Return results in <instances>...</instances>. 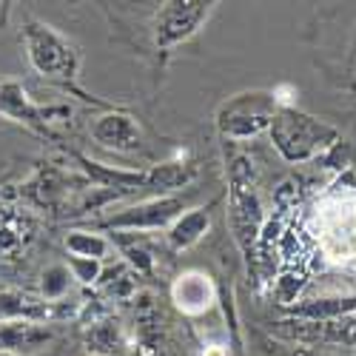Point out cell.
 Listing matches in <instances>:
<instances>
[{"label": "cell", "instance_id": "ba28073f", "mask_svg": "<svg viewBox=\"0 0 356 356\" xmlns=\"http://www.w3.org/2000/svg\"><path fill=\"white\" fill-rule=\"evenodd\" d=\"M88 134H92L97 145L108 148V152H117V154H137L145 148V137H143L137 117L120 106L97 114L92 126H88Z\"/></svg>", "mask_w": 356, "mask_h": 356}, {"label": "cell", "instance_id": "8992f818", "mask_svg": "<svg viewBox=\"0 0 356 356\" xmlns=\"http://www.w3.org/2000/svg\"><path fill=\"white\" fill-rule=\"evenodd\" d=\"M188 205V197H180V194H168V197H152V200H143L137 205H129V209H120L108 214L106 220L95 222L92 231H126V234H134V231H160L180 217Z\"/></svg>", "mask_w": 356, "mask_h": 356}, {"label": "cell", "instance_id": "ac0fdd59", "mask_svg": "<svg viewBox=\"0 0 356 356\" xmlns=\"http://www.w3.org/2000/svg\"><path fill=\"white\" fill-rule=\"evenodd\" d=\"M86 339H88V348H95L100 353H111L117 348V331H114V325H108V322L92 325V331L86 334Z\"/></svg>", "mask_w": 356, "mask_h": 356}, {"label": "cell", "instance_id": "277c9868", "mask_svg": "<svg viewBox=\"0 0 356 356\" xmlns=\"http://www.w3.org/2000/svg\"><path fill=\"white\" fill-rule=\"evenodd\" d=\"M280 111L277 92H245L228 97L217 111V131L225 140H251L268 131L271 117Z\"/></svg>", "mask_w": 356, "mask_h": 356}, {"label": "cell", "instance_id": "9c48e42d", "mask_svg": "<svg viewBox=\"0 0 356 356\" xmlns=\"http://www.w3.org/2000/svg\"><path fill=\"white\" fill-rule=\"evenodd\" d=\"M80 302H46L40 293L0 291V322H60L77 316Z\"/></svg>", "mask_w": 356, "mask_h": 356}, {"label": "cell", "instance_id": "d6986e66", "mask_svg": "<svg viewBox=\"0 0 356 356\" xmlns=\"http://www.w3.org/2000/svg\"><path fill=\"white\" fill-rule=\"evenodd\" d=\"M123 257H126V262L131 265L137 274H152V271H154L152 254L143 251V248H137V245H126V248H123Z\"/></svg>", "mask_w": 356, "mask_h": 356}, {"label": "cell", "instance_id": "8fae6325", "mask_svg": "<svg viewBox=\"0 0 356 356\" xmlns=\"http://www.w3.org/2000/svg\"><path fill=\"white\" fill-rule=\"evenodd\" d=\"M54 339V331L40 322H0V353L29 356L46 348Z\"/></svg>", "mask_w": 356, "mask_h": 356}, {"label": "cell", "instance_id": "e0dca14e", "mask_svg": "<svg viewBox=\"0 0 356 356\" xmlns=\"http://www.w3.org/2000/svg\"><path fill=\"white\" fill-rule=\"evenodd\" d=\"M66 268L72 271V277L83 285H95L103 277V262L100 259H83V257H69Z\"/></svg>", "mask_w": 356, "mask_h": 356}, {"label": "cell", "instance_id": "52a82bcc", "mask_svg": "<svg viewBox=\"0 0 356 356\" xmlns=\"http://www.w3.org/2000/svg\"><path fill=\"white\" fill-rule=\"evenodd\" d=\"M0 114L20 126L35 129V131H49V126L57 123L60 117H69L72 108L38 106V103H32V97H29L20 80H0Z\"/></svg>", "mask_w": 356, "mask_h": 356}, {"label": "cell", "instance_id": "2e32d148", "mask_svg": "<svg viewBox=\"0 0 356 356\" xmlns=\"http://www.w3.org/2000/svg\"><path fill=\"white\" fill-rule=\"evenodd\" d=\"M72 271L66 265H49L40 274V296L46 302H63L72 291Z\"/></svg>", "mask_w": 356, "mask_h": 356}, {"label": "cell", "instance_id": "7c38bea8", "mask_svg": "<svg viewBox=\"0 0 356 356\" xmlns=\"http://www.w3.org/2000/svg\"><path fill=\"white\" fill-rule=\"evenodd\" d=\"M217 205V200H211L209 205H197V209H188L186 214H180L171 225H168V248L171 251H188L194 248L205 234L211 228V209Z\"/></svg>", "mask_w": 356, "mask_h": 356}, {"label": "cell", "instance_id": "5bb4252c", "mask_svg": "<svg viewBox=\"0 0 356 356\" xmlns=\"http://www.w3.org/2000/svg\"><path fill=\"white\" fill-rule=\"evenodd\" d=\"M288 314L293 319H308V322H319V319H339L348 314H356V296H334V300H308L302 305H291Z\"/></svg>", "mask_w": 356, "mask_h": 356}, {"label": "cell", "instance_id": "30bf717a", "mask_svg": "<svg viewBox=\"0 0 356 356\" xmlns=\"http://www.w3.org/2000/svg\"><path fill=\"white\" fill-rule=\"evenodd\" d=\"M277 328L285 337L302 339V342H322V345L356 348V314H348V316H339V319H319V322L285 319V322H277Z\"/></svg>", "mask_w": 356, "mask_h": 356}, {"label": "cell", "instance_id": "3957f363", "mask_svg": "<svg viewBox=\"0 0 356 356\" xmlns=\"http://www.w3.org/2000/svg\"><path fill=\"white\" fill-rule=\"evenodd\" d=\"M271 143L288 163H311L328 154L331 148L339 143V129L316 120L314 114H305L296 106L280 108L271 117L268 126Z\"/></svg>", "mask_w": 356, "mask_h": 356}, {"label": "cell", "instance_id": "4fadbf2b", "mask_svg": "<svg viewBox=\"0 0 356 356\" xmlns=\"http://www.w3.org/2000/svg\"><path fill=\"white\" fill-rule=\"evenodd\" d=\"M171 296L180 311L186 314H202L205 308L214 305V285L211 277L202 274V271H188L183 277H177Z\"/></svg>", "mask_w": 356, "mask_h": 356}, {"label": "cell", "instance_id": "6da1fadb", "mask_svg": "<svg viewBox=\"0 0 356 356\" xmlns=\"http://www.w3.org/2000/svg\"><path fill=\"white\" fill-rule=\"evenodd\" d=\"M20 40H23L29 63H32V69L40 77L57 83L60 88L77 95L86 103H95L100 108H114V103H103V100L88 97L77 86L83 54H80L77 43H72L66 35H60L54 26H49V23H43L38 17H26L23 26H20Z\"/></svg>", "mask_w": 356, "mask_h": 356}, {"label": "cell", "instance_id": "7a4b0ae2", "mask_svg": "<svg viewBox=\"0 0 356 356\" xmlns=\"http://www.w3.org/2000/svg\"><path fill=\"white\" fill-rule=\"evenodd\" d=\"M77 165L86 171L92 183L117 194H137V191H157L160 197H168L191 186L200 174L197 163H163L152 168H114L97 160H88L86 154H74Z\"/></svg>", "mask_w": 356, "mask_h": 356}, {"label": "cell", "instance_id": "9a60e30c", "mask_svg": "<svg viewBox=\"0 0 356 356\" xmlns=\"http://www.w3.org/2000/svg\"><path fill=\"white\" fill-rule=\"evenodd\" d=\"M66 251L72 257H83V259H106L111 251V243L97 231H69L66 234Z\"/></svg>", "mask_w": 356, "mask_h": 356}, {"label": "cell", "instance_id": "ffe728a7", "mask_svg": "<svg viewBox=\"0 0 356 356\" xmlns=\"http://www.w3.org/2000/svg\"><path fill=\"white\" fill-rule=\"evenodd\" d=\"M0 356H12V353H0Z\"/></svg>", "mask_w": 356, "mask_h": 356}, {"label": "cell", "instance_id": "5b68a950", "mask_svg": "<svg viewBox=\"0 0 356 356\" xmlns=\"http://www.w3.org/2000/svg\"><path fill=\"white\" fill-rule=\"evenodd\" d=\"M217 3L205 0H168L154 15V49L171 54L177 46L188 43L200 29L209 23Z\"/></svg>", "mask_w": 356, "mask_h": 356}]
</instances>
